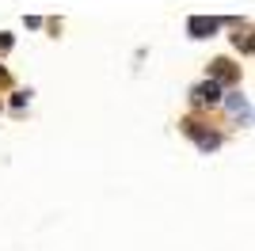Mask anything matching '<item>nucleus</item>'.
<instances>
[{
	"label": "nucleus",
	"instance_id": "obj_1",
	"mask_svg": "<svg viewBox=\"0 0 255 251\" xmlns=\"http://www.w3.org/2000/svg\"><path fill=\"white\" fill-rule=\"evenodd\" d=\"M183 129H187V133H191L194 141H198V148H206V152L221 145V137L213 133V129H202V126H198V122H183Z\"/></svg>",
	"mask_w": 255,
	"mask_h": 251
},
{
	"label": "nucleus",
	"instance_id": "obj_2",
	"mask_svg": "<svg viewBox=\"0 0 255 251\" xmlns=\"http://www.w3.org/2000/svg\"><path fill=\"white\" fill-rule=\"evenodd\" d=\"M191 95H194V103H202V107L206 103H217V99H221V84H213V80L210 84H198Z\"/></svg>",
	"mask_w": 255,
	"mask_h": 251
},
{
	"label": "nucleus",
	"instance_id": "obj_3",
	"mask_svg": "<svg viewBox=\"0 0 255 251\" xmlns=\"http://www.w3.org/2000/svg\"><path fill=\"white\" fill-rule=\"evenodd\" d=\"M187 27H191V34H194V38H206V34H213L217 27H221V19H202V15H194V19L187 23Z\"/></svg>",
	"mask_w": 255,
	"mask_h": 251
},
{
	"label": "nucleus",
	"instance_id": "obj_4",
	"mask_svg": "<svg viewBox=\"0 0 255 251\" xmlns=\"http://www.w3.org/2000/svg\"><path fill=\"white\" fill-rule=\"evenodd\" d=\"M213 76H217V80H213V84H225V80H233V69H229V61H213Z\"/></svg>",
	"mask_w": 255,
	"mask_h": 251
},
{
	"label": "nucleus",
	"instance_id": "obj_5",
	"mask_svg": "<svg viewBox=\"0 0 255 251\" xmlns=\"http://www.w3.org/2000/svg\"><path fill=\"white\" fill-rule=\"evenodd\" d=\"M229 107H233L236 115H248V99H244V95H233V99H229Z\"/></svg>",
	"mask_w": 255,
	"mask_h": 251
}]
</instances>
